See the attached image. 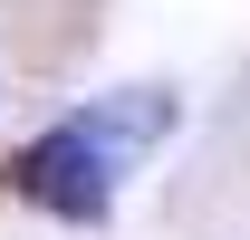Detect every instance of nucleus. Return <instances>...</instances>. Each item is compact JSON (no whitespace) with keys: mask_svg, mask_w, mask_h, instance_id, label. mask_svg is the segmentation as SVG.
Here are the masks:
<instances>
[{"mask_svg":"<svg viewBox=\"0 0 250 240\" xmlns=\"http://www.w3.org/2000/svg\"><path fill=\"white\" fill-rule=\"evenodd\" d=\"M164 135H173V96L125 87V96H96L87 116L48 125V135L10 163V182H20L39 211H58V221H106V211H116V182L135 173Z\"/></svg>","mask_w":250,"mask_h":240,"instance_id":"nucleus-1","label":"nucleus"}]
</instances>
